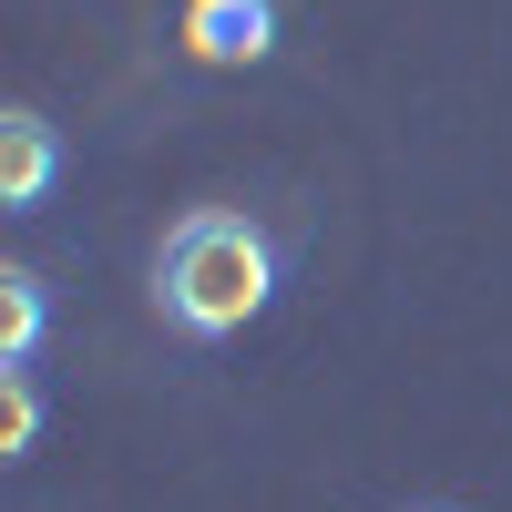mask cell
Listing matches in <instances>:
<instances>
[{"label": "cell", "mask_w": 512, "mask_h": 512, "mask_svg": "<svg viewBox=\"0 0 512 512\" xmlns=\"http://www.w3.org/2000/svg\"><path fill=\"white\" fill-rule=\"evenodd\" d=\"M52 175H62L52 123H41L31 103H11V113H0V205H11V216H31V205L52 195Z\"/></svg>", "instance_id": "cell-3"}, {"label": "cell", "mask_w": 512, "mask_h": 512, "mask_svg": "<svg viewBox=\"0 0 512 512\" xmlns=\"http://www.w3.org/2000/svg\"><path fill=\"white\" fill-rule=\"evenodd\" d=\"M41 441V390H31V369H0V461H31Z\"/></svg>", "instance_id": "cell-5"}, {"label": "cell", "mask_w": 512, "mask_h": 512, "mask_svg": "<svg viewBox=\"0 0 512 512\" xmlns=\"http://www.w3.org/2000/svg\"><path fill=\"white\" fill-rule=\"evenodd\" d=\"M185 52L216 62V72L267 62L277 52V0H185Z\"/></svg>", "instance_id": "cell-2"}, {"label": "cell", "mask_w": 512, "mask_h": 512, "mask_svg": "<svg viewBox=\"0 0 512 512\" xmlns=\"http://www.w3.org/2000/svg\"><path fill=\"white\" fill-rule=\"evenodd\" d=\"M41 328H52V297H41L31 267H0V369H31Z\"/></svg>", "instance_id": "cell-4"}, {"label": "cell", "mask_w": 512, "mask_h": 512, "mask_svg": "<svg viewBox=\"0 0 512 512\" xmlns=\"http://www.w3.org/2000/svg\"><path fill=\"white\" fill-rule=\"evenodd\" d=\"M277 297V236L236 216V205H195V216L164 226L154 246V308L185 338H236L246 318H267Z\"/></svg>", "instance_id": "cell-1"}]
</instances>
